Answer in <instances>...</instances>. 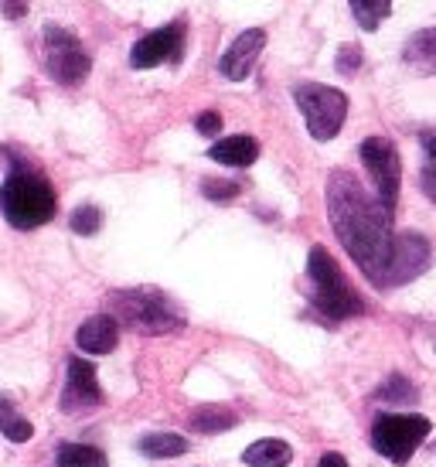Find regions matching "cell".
I'll use <instances>...</instances> for the list:
<instances>
[{
  "label": "cell",
  "instance_id": "5",
  "mask_svg": "<svg viewBox=\"0 0 436 467\" xmlns=\"http://www.w3.org/2000/svg\"><path fill=\"white\" fill-rule=\"evenodd\" d=\"M433 423L416 413H379L372 423V447L392 464H410L420 443L430 437Z\"/></svg>",
  "mask_w": 436,
  "mask_h": 467
},
{
  "label": "cell",
  "instance_id": "24",
  "mask_svg": "<svg viewBox=\"0 0 436 467\" xmlns=\"http://www.w3.org/2000/svg\"><path fill=\"white\" fill-rule=\"evenodd\" d=\"M361 68V48L358 45H341L337 48V72L341 76H355Z\"/></svg>",
  "mask_w": 436,
  "mask_h": 467
},
{
  "label": "cell",
  "instance_id": "29",
  "mask_svg": "<svg viewBox=\"0 0 436 467\" xmlns=\"http://www.w3.org/2000/svg\"><path fill=\"white\" fill-rule=\"evenodd\" d=\"M317 467H351V464H348L341 454H334V451H331V454H324L321 461H317Z\"/></svg>",
  "mask_w": 436,
  "mask_h": 467
},
{
  "label": "cell",
  "instance_id": "19",
  "mask_svg": "<svg viewBox=\"0 0 436 467\" xmlns=\"http://www.w3.org/2000/svg\"><path fill=\"white\" fill-rule=\"evenodd\" d=\"M194 433H218V430H232L235 427V413L225 410V406H202L188 416Z\"/></svg>",
  "mask_w": 436,
  "mask_h": 467
},
{
  "label": "cell",
  "instance_id": "12",
  "mask_svg": "<svg viewBox=\"0 0 436 467\" xmlns=\"http://www.w3.org/2000/svg\"><path fill=\"white\" fill-rule=\"evenodd\" d=\"M263 45H266V31H263V27H249V31H243V35L229 45V52L222 55L218 72H222L225 78H232V82L245 78L249 72H253V66H256Z\"/></svg>",
  "mask_w": 436,
  "mask_h": 467
},
{
  "label": "cell",
  "instance_id": "13",
  "mask_svg": "<svg viewBox=\"0 0 436 467\" xmlns=\"http://www.w3.org/2000/svg\"><path fill=\"white\" fill-rule=\"evenodd\" d=\"M76 345L89 355H109L119 345V325L113 314H92L76 331Z\"/></svg>",
  "mask_w": 436,
  "mask_h": 467
},
{
  "label": "cell",
  "instance_id": "28",
  "mask_svg": "<svg viewBox=\"0 0 436 467\" xmlns=\"http://www.w3.org/2000/svg\"><path fill=\"white\" fill-rule=\"evenodd\" d=\"M25 11H27V0H4V17L17 21V17H25Z\"/></svg>",
  "mask_w": 436,
  "mask_h": 467
},
{
  "label": "cell",
  "instance_id": "15",
  "mask_svg": "<svg viewBox=\"0 0 436 467\" xmlns=\"http://www.w3.org/2000/svg\"><path fill=\"white\" fill-rule=\"evenodd\" d=\"M402 62L416 72V76H436V27L416 31L406 48H402Z\"/></svg>",
  "mask_w": 436,
  "mask_h": 467
},
{
  "label": "cell",
  "instance_id": "7",
  "mask_svg": "<svg viewBox=\"0 0 436 467\" xmlns=\"http://www.w3.org/2000/svg\"><path fill=\"white\" fill-rule=\"evenodd\" d=\"M41 52H45L48 76H52L58 86H78V82H86V76H89V68H92V58L72 31H65V27H58V25H48L45 27V38H41Z\"/></svg>",
  "mask_w": 436,
  "mask_h": 467
},
{
  "label": "cell",
  "instance_id": "23",
  "mask_svg": "<svg viewBox=\"0 0 436 467\" xmlns=\"http://www.w3.org/2000/svg\"><path fill=\"white\" fill-rule=\"evenodd\" d=\"M202 192H205V198H212V202H232V198H239V184L235 182H212L208 178L205 184H202Z\"/></svg>",
  "mask_w": 436,
  "mask_h": 467
},
{
  "label": "cell",
  "instance_id": "6",
  "mask_svg": "<svg viewBox=\"0 0 436 467\" xmlns=\"http://www.w3.org/2000/svg\"><path fill=\"white\" fill-rule=\"evenodd\" d=\"M294 99L304 113V123L314 140H334L348 117V96L341 89L321 86V82H300Z\"/></svg>",
  "mask_w": 436,
  "mask_h": 467
},
{
  "label": "cell",
  "instance_id": "10",
  "mask_svg": "<svg viewBox=\"0 0 436 467\" xmlns=\"http://www.w3.org/2000/svg\"><path fill=\"white\" fill-rule=\"evenodd\" d=\"M433 263V249L420 233H399L396 246H392V263H389V276H385V286H399L416 280L420 273L430 270Z\"/></svg>",
  "mask_w": 436,
  "mask_h": 467
},
{
  "label": "cell",
  "instance_id": "20",
  "mask_svg": "<svg viewBox=\"0 0 436 467\" xmlns=\"http://www.w3.org/2000/svg\"><path fill=\"white\" fill-rule=\"evenodd\" d=\"M137 447H140L143 457H181L188 451V441L178 433H147V437H140Z\"/></svg>",
  "mask_w": 436,
  "mask_h": 467
},
{
  "label": "cell",
  "instance_id": "4",
  "mask_svg": "<svg viewBox=\"0 0 436 467\" xmlns=\"http://www.w3.org/2000/svg\"><path fill=\"white\" fill-rule=\"evenodd\" d=\"M307 297L324 321H348L365 311L361 297L348 286L341 266L324 246H314L307 256Z\"/></svg>",
  "mask_w": 436,
  "mask_h": 467
},
{
  "label": "cell",
  "instance_id": "25",
  "mask_svg": "<svg viewBox=\"0 0 436 467\" xmlns=\"http://www.w3.org/2000/svg\"><path fill=\"white\" fill-rule=\"evenodd\" d=\"M410 396H412V386L402 376H392L379 389V400H410Z\"/></svg>",
  "mask_w": 436,
  "mask_h": 467
},
{
  "label": "cell",
  "instance_id": "1",
  "mask_svg": "<svg viewBox=\"0 0 436 467\" xmlns=\"http://www.w3.org/2000/svg\"><path fill=\"white\" fill-rule=\"evenodd\" d=\"M324 198H327V219L337 243L348 249V256L358 263V270L375 286H385L392 246H396L392 215L385 212L379 198L365 192V184L351 171H331Z\"/></svg>",
  "mask_w": 436,
  "mask_h": 467
},
{
  "label": "cell",
  "instance_id": "8",
  "mask_svg": "<svg viewBox=\"0 0 436 467\" xmlns=\"http://www.w3.org/2000/svg\"><path fill=\"white\" fill-rule=\"evenodd\" d=\"M358 154L375 184V198L382 202L389 215H396L399 188H402V161H399L396 143L389 140V137H369V140H361Z\"/></svg>",
  "mask_w": 436,
  "mask_h": 467
},
{
  "label": "cell",
  "instance_id": "21",
  "mask_svg": "<svg viewBox=\"0 0 436 467\" xmlns=\"http://www.w3.org/2000/svg\"><path fill=\"white\" fill-rule=\"evenodd\" d=\"M348 4L361 31H379L385 17L392 14V0H348Z\"/></svg>",
  "mask_w": 436,
  "mask_h": 467
},
{
  "label": "cell",
  "instance_id": "14",
  "mask_svg": "<svg viewBox=\"0 0 436 467\" xmlns=\"http://www.w3.org/2000/svg\"><path fill=\"white\" fill-rule=\"evenodd\" d=\"M208 157L225 164V168H249L256 164L259 157V143L256 137H245V133H235V137H225V140H215L208 147Z\"/></svg>",
  "mask_w": 436,
  "mask_h": 467
},
{
  "label": "cell",
  "instance_id": "16",
  "mask_svg": "<svg viewBox=\"0 0 436 467\" xmlns=\"http://www.w3.org/2000/svg\"><path fill=\"white\" fill-rule=\"evenodd\" d=\"M243 461L249 467H286L294 461V451L286 441H276V437H266V441H256L253 447H245Z\"/></svg>",
  "mask_w": 436,
  "mask_h": 467
},
{
  "label": "cell",
  "instance_id": "26",
  "mask_svg": "<svg viewBox=\"0 0 436 467\" xmlns=\"http://www.w3.org/2000/svg\"><path fill=\"white\" fill-rule=\"evenodd\" d=\"M194 127H198V133H205V137H218V130H222V117L218 113H202V117L194 119Z\"/></svg>",
  "mask_w": 436,
  "mask_h": 467
},
{
  "label": "cell",
  "instance_id": "3",
  "mask_svg": "<svg viewBox=\"0 0 436 467\" xmlns=\"http://www.w3.org/2000/svg\"><path fill=\"white\" fill-rule=\"evenodd\" d=\"M109 314L116 325L130 327L137 335H171L184 327V314L174 300L157 286H130V290H113L109 297Z\"/></svg>",
  "mask_w": 436,
  "mask_h": 467
},
{
  "label": "cell",
  "instance_id": "27",
  "mask_svg": "<svg viewBox=\"0 0 436 467\" xmlns=\"http://www.w3.org/2000/svg\"><path fill=\"white\" fill-rule=\"evenodd\" d=\"M420 182H423V192L430 195V202L436 205V161H426L423 174H420Z\"/></svg>",
  "mask_w": 436,
  "mask_h": 467
},
{
  "label": "cell",
  "instance_id": "17",
  "mask_svg": "<svg viewBox=\"0 0 436 467\" xmlns=\"http://www.w3.org/2000/svg\"><path fill=\"white\" fill-rule=\"evenodd\" d=\"M55 467H106V454L89 443H62L55 454Z\"/></svg>",
  "mask_w": 436,
  "mask_h": 467
},
{
  "label": "cell",
  "instance_id": "9",
  "mask_svg": "<svg viewBox=\"0 0 436 467\" xmlns=\"http://www.w3.org/2000/svg\"><path fill=\"white\" fill-rule=\"evenodd\" d=\"M184 55V21L164 25L143 35L133 48H130V66L133 68H157L164 62H178Z\"/></svg>",
  "mask_w": 436,
  "mask_h": 467
},
{
  "label": "cell",
  "instance_id": "22",
  "mask_svg": "<svg viewBox=\"0 0 436 467\" xmlns=\"http://www.w3.org/2000/svg\"><path fill=\"white\" fill-rule=\"evenodd\" d=\"M68 225H72V233H78V235H96L99 225H103V212L96 205H78L76 212H72Z\"/></svg>",
  "mask_w": 436,
  "mask_h": 467
},
{
  "label": "cell",
  "instance_id": "30",
  "mask_svg": "<svg viewBox=\"0 0 436 467\" xmlns=\"http://www.w3.org/2000/svg\"><path fill=\"white\" fill-rule=\"evenodd\" d=\"M423 150H426V161H436V133H426L423 137Z\"/></svg>",
  "mask_w": 436,
  "mask_h": 467
},
{
  "label": "cell",
  "instance_id": "11",
  "mask_svg": "<svg viewBox=\"0 0 436 467\" xmlns=\"http://www.w3.org/2000/svg\"><path fill=\"white\" fill-rule=\"evenodd\" d=\"M103 402V389H99V379H96V365L86 358H68L65 368V410H89Z\"/></svg>",
  "mask_w": 436,
  "mask_h": 467
},
{
  "label": "cell",
  "instance_id": "2",
  "mask_svg": "<svg viewBox=\"0 0 436 467\" xmlns=\"http://www.w3.org/2000/svg\"><path fill=\"white\" fill-rule=\"evenodd\" d=\"M55 208H58V198L52 182L27 164H14L7 182L0 184V215L7 219V225L21 233L41 229L55 219Z\"/></svg>",
  "mask_w": 436,
  "mask_h": 467
},
{
  "label": "cell",
  "instance_id": "18",
  "mask_svg": "<svg viewBox=\"0 0 436 467\" xmlns=\"http://www.w3.org/2000/svg\"><path fill=\"white\" fill-rule=\"evenodd\" d=\"M0 433L11 443H27L35 437V427H31L25 416H21V410H17L11 400H4V396H0Z\"/></svg>",
  "mask_w": 436,
  "mask_h": 467
}]
</instances>
